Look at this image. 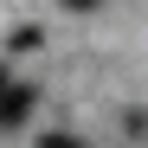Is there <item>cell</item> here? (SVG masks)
I'll return each instance as SVG.
<instances>
[{
	"label": "cell",
	"instance_id": "6da1fadb",
	"mask_svg": "<svg viewBox=\"0 0 148 148\" xmlns=\"http://www.w3.org/2000/svg\"><path fill=\"white\" fill-rule=\"evenodd\" d=\"M32 116V84H7L0 90V129H19Z\"/></svg>",
	"mask_w": 148,
	"mask_h": 148
},
{
	"label": "cell",
	"instance_id": "7a4b0ae2",
	"mask_svg": "<svg viewBox=\"0 0 148 148\" xmlns=\"http://www.w3.org/2000/svg\"><path fill=\"white\" fill-rule=\"evenodd\" d=\"M39 148H84V142H71V135H39Z\"/></svg>",
	"mask_w": 148,
	"mask_h": 148
},
{
	"label": "cell",
	"instance_id": "3957f363",
	"mask_svg": "<svg viewBox=\"0 0 148 148\" xmlns=\"http://www.w3.org/2000/svg\"><path fill=\"white\" fill-rule=\"evenodd\" d=\"M7 84H13V77H7V71H0V90H7Z\"/></svg>",
	"mask_w": 148,
	"mask_h": 148
}]
</instances>
